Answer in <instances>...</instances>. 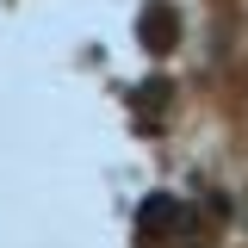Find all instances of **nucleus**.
<instances>
[{
    "label": "nucleus",
    "mask_w": 248,
    "mask_h": 248,
    "mask_svg": "<svg viewBox=\"0 0 248 248\" xmlns=\"http://www.w3.org/2000/svg\"><path fill=\"white\" fill-rule=\"evenodd\" d=\"M143 37L168 44V37H174V13H155V19H143Z\"/></svg>",
    "instance_id": "1"
}]
</instances>
